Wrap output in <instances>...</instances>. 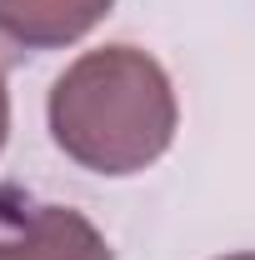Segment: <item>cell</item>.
Here are the masks:
<instances>
[{"label": "cell", "instance_id": "3", "mask_svg": "<svg viewBox=\"0 0 255 260\" xmlns=\"http://www.w3.org/2000/svg\"><path fill=\"white\" fill-rule=\"evenodd\" d=\"M115 0H0V35L25 50H60L90 35Z\"/></svg>", "mask_w": 255, "mask_h": 260}, {"label": "cell", "instance_id": "2", "mask_svg": "<svg viewBox=\"0 0 255 260\" xmlns=\"http://www.w3.org/2000/svg\"><path fill=\"white\" fill-rule=\"evenodd\" d=\"M0 260H110V245L80 210L70 205H35L0 240Z\"/></svg>", "mask_w": 255, "mask_h": 260}, {"label": "cell", "instance_id": "4", "mask_svg": "<svg viewBox=\"0 0 255 260\" xmlns=\"http://www.w3.org/2000/svg\"><path fill=\"white\" fill-rule=\"evenodd\" d=\"M5 130H10V95H5V60H0V145H5Z\"/></svg>", "mask_w": 255, "mask_h": 260}, {"label": "cell", "instance_id": "5", "mask_svg": "<svg viewBox=\"0 0 255 260\" xmlns=\"http://www.w3.org/2000/svg\"><path fill=\"white\" fill-rule=\"evenodd\" d=\"M225 260H255V255H225Z\"/></svg>", "mask_w": 255, "mask_h": 260}, {"label": "cell", "instance_id": "1", "mask_svg": "<svg viewBox=\"0 0 255 260\" xmlns=\"http://www.w3.org/2000/svg\"><path fill=\"white\" fill-rule=\"evenodd\" d=\"M50 135L95 175H135L175 140L170 75L135 45L90 50L50 85Z\"/></svg>", "mask_w": 255, "mask_h": 260}]
</instances>
